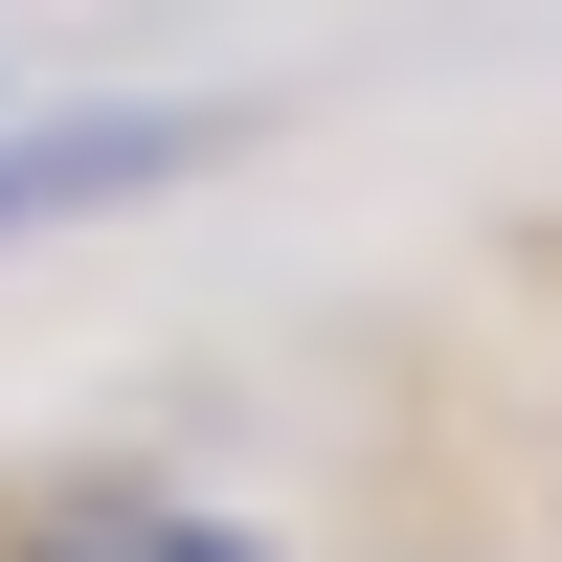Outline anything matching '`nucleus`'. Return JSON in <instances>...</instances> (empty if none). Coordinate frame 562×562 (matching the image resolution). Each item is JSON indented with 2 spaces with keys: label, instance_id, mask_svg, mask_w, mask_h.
I'll list each match as a JSON object with an SVG mask.
<instances>
[{
  "label": "nucleus",
  "instance_id": "f03ea898",
  "mask_svg": "<svg viewBox=\"0 0 562 562\" xmlns=\"http://www.w3.org/2000/svg\"><path fill=\"white\" fill-rule=\"evenodd\" d=\"M23 562H270L248 518H113V540H23Z\"/></svg>",
  "mask_w": 562,
  "mask_h": 562
},
{
  "label": "nucleus",
  "instance_id": "f257e3e1",
  "mask_svg": "<svg viewBox=\"0 0 562 562\" xmlns=\"http://www.w3.org/2000/svg\"><path fill=\"white\" fill-rule=\"evenodd\" d=\"M158 158H203V113H45V135H0V248L68 225V203H135Z\"/></svg>",
  "mask_w": 562,
  "mask_h": 562
}]
</instances>
